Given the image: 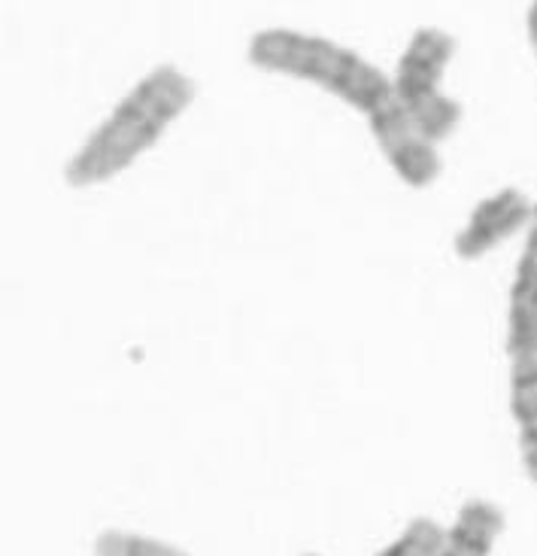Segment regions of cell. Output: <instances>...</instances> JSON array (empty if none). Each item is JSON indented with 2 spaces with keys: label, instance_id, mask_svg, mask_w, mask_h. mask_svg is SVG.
<instances>
[{
  "label": "cell",
  "instance_id": "obj_10",
  "mask_svg": "<svg viewBox=\"0 0 537 556\" xmlns=\"http://www.w3.org/2000/svg\"><path fill=\"white\" fill-rule=\"evenodd\" d=\"M444 542H447V529L434 523L432 517H417L376 556H437L444 551Z\"/></svg>",
  "mask_w": 537,
  "mask_h": 556
},
{
  "label": "cell",
  "instance_id": "obj_3",
  "mask_svg": "<svg viewBox=\"0 0 537 556\" xmlns=\"http://www.w3.org/2000/svg\"><path fill=\"white\" fill-rule=\"evenodd\" d=\"M456 55V37L444 28L413 30V37L404 46L392 86L395 98L401 101L407 116L417 122V128L432 143H444L462 122V104L444 91V74Z\"/></svg>",
  "mask_w": 537,
  "mask_h": 556
},
{
  "label": "cell",
  "instance_id": "obj_2",
  "mask_svg": "<svg viewBox=\"0 0 537 556\" xmlns=\"http://www.w3.org/2000/svg\"><path fill=\"white\" fill-rule=\"evenodd\" d=\"M246 59L265 74L289 76L329 91L365 119H371L373 113H380L395 98L392 76L383 74L365 55H358L356 49L322 34H307L298 28H261L255 30L246 46Z\"/></svg>",
  "mask_w": 537,
  "mask_h": 556
},
{
  "label": "cell",
  "instance_id": "obj_4",
  "mask_svg": "<svg viewBox=\"0 0 537 556\" xmlns=\"http://www.w3.org/2000/svg\"><path fill=\"white\" fill-rule=\"evenodd\" d=\"M368 128H371L373 140H376L388 167L410 189H429L440 177L444 162H440L437 143H432L419 131L417 122L407 116V110L398 98H392L380 113H373L368 119Z\"/></svg>",
  "mask_w": 537,
  "mask_h": 556
},
{
  "label": "cell",
  "instance_id": "obj_5",
  "mask_svg": "<svg viewBox=\"0 0 537 556\" xmlns=\"http://www.w3.org/2000/svg\"><path fill=\"white\" fill-rule=\"evenodd\" d=\"M532 207H535V201L516 186H504L493 195L480 198L477 207L464 219V226L459 228V235L452 241L456 256L464 262L489 256L501 243L523 235L532 223Z\"/></svg>",
  "mask_w": 537,
  "mask_h": 556
},
{
  "label": "cell",
  "instance_id": "obj_1",
  "mask_svg": "<svg viewBox=\"0 0 537 556\" xmlns=\"http://www.w3.org/2000/svg\"><path fill=\"white\" fill-rule=\"evenodd\" d=\"M197 83L177 64H158L119 98V104L91 128L64 165L71 189H94L116 180L162 143L167 128L194 104Z\"/></svg>",
  "mask_w": 537,
  "mask_h": 556
},
{
  "label": "cell",
  "instance_id": "obj_6",
  "mask_svg": "<svg viewBox=\"0 0 537 556\" xmlns=\"http://www.w3.org/2000/svg\"><path fill=\"white\" fill-rule=\"evenodd\" d=\"M510 359L537 356V198L532 223L525 228L523 253L516 258L508 292V338Z\"/></svg>",
  "mask_w": 537,
  "mask_h": 556
},
{
  "label": "cell",
  "instance_id": "obj_9",
  "mask_svg": "<svg viewBox=\"0 0 537 556\" xmlns=\"http://www.w3.org/2000/svg\"><path fill=\"white\" fill-rule=\"evenodd\" d=\"M94 556H189L182 547L137 532L106 529L94 542Z\"/></svg>",
  "mask_w": 537,
  "mask_h": 556
},
{
  "label": "cell",
  "instance_id": "obj_12",
  "mask_svg": "<svg viewBox=\"0 0 537 556\" xmlns=\"http://www.w3.org/2000/svg\"><path fill=\"white\" fill-rule=\"evenodd\" d=\"M304 556H316V554H304Z\"/></svg>",
  "mask_w": 537,
  "mask_h": 556
},
{
  "label": "cell",
  "instance_id": "obj_11",
  "mask_svg": "<svg viewBox=\"0 0 537 556\" xmlns=\"http://www.w3.org/2000/svg\"><path fill=\"white\" fill-rule=\"evenodd\" d=\"M525 34H528V43H532V52L537 59V0L528 3V13H525Z\"/></svg>",
  "mask_w": 537,
  "mask_h": 556
},
{
  "label": "cell",
  "instance_id": "obj_7",
  "mask_svg": "<svg viewBox=\"0 0 537 556\" xmlns=\"http://www.w3.org/2000/svg\"><path fill=\"white\" fill-rule=\"evenodd\" d=\"M510 417L520 432V459L528 481L537 483V356L510 359Z\"/></svg>",
  "mask_w": 537,
  "mask_h": 556
},
{
  "label": "cell",
  "instance_id": "obj_8",
  "mask_svg": "<svg viewBox=\"0 0 537 556\" xmlns=\"http://www.w3.org/2000/svg\"><path fill=\"white\" fill-rule=\"evenodd\" d=\"M501 532H504V511L486 498H471L459 508L456 523L447 529L444 551L437 556H493Z\"/></svg>",
  "mask_w": 537,
  "mask_h": 556
}]
</instances>
